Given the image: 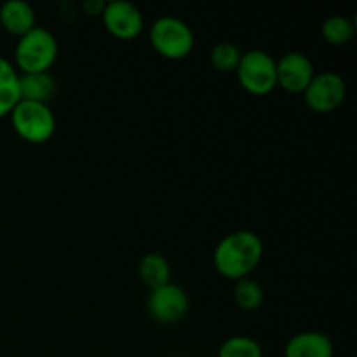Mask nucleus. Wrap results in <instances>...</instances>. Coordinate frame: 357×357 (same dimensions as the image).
<instances>
[{
    "instance_id": "1",
    "label": "nucleus",
    "mask_w": 357,
    "mask_h": 357,
    "mask_svg": "<svg viewBox=\"0 0 357 357\" xmlns=\"http://www.w3.org/2000/svg\"><path fill=\"white\" fill-rule=\"evenodd\" d=\"M264 243L250 230H237L223 237L213 255V264L220 275L230 281L246 279L260 265Z\"/></svg>"
},
{
    "instance_id": "2",
    "label": "nucleus",
    "mask_w": 357,
    "mask_h": 357,
    "mask_svg": "<svg viewBox=\"0 0 357 357\" xmlns=\"http://www.w3.org/2000/svg\"><path fill=\"white\" fill-rule=\"evenodd\" d=\"M58 58V42L47 28L35 26L20 37L14 59L21 73H44L54 65Z\"/></svg>"
},
{
    "instance_id": "3",
    "label": "nucleus",
    "mask_w": 357,
    "mask_h": 357,
    "mask_svg": "<svg viewBox=\"0 0 357 357\" xmlns=\"http://www.w3.org/2000/svg\"><path fill=\"white\" fill-rule=\"evenodd\" d=\"M10 122L17 136L33 145L49 142L56 132V117L47 103L20 100L10 112Z\"/></svg>"
},
{
    "instance_id": "4",
    "label": "nucleus",
    "mask_w": 357,
    "mask_h": 357,
    "mask_svg": "<svg viewBox=\"0 0 357 357\" xmlns=\"http://www.w3.org/2000/svg\"><path fill=\"white\" fill-rule=\"evenodd\" d=\"M194 31L185 21L162 16L150 26V44L166 59H183L194 49Z\"/></svg>"
},
{
    "instance_id": "5",
    "label": "nucleus",
    "mask_w": 357,
    "mask_h": 357,
    "mask_svg": "<svg viewBox=\"0 0 357 357\" xmlns=\"http://www.w3.org/2000/svg\"><path fill=\"white\" fill-rule=\"evenodd\" d=\"M236 72L241 87L255 96H265L278 87L275 59L260 49L244 52Z\"/></svg>"
},
{
    "instance_id": "6",
    "label": "nucleus",
    "mask_w": 357,
    "mask_h": 357,
    "mask_svg": "<svg viewBox=\"0 0 357 357\" xmlns=\"http://www.w3.org/2000/svg\"><path fill=\"white\" fill-rule=\"evenodd\" d=\"M347 84L338 73L323 72L316 73L307 89L303 91L307 107L316 114H331L345 100Z\"/></svg>"
},
{
    "instance_id": "7",
    "label": "nucleus",
    "mask_w": 357,
    "mask_h": 357,
    "mask_svg": "<svg viewBox=\"0 0 357 357\" xmlns=\"http://www.w3.org/2000/svg\"><path fill=\"white\" fill-rule=\"evenodd\" d=\"M149 314L162 324H174L185 317L188 310V296L183 288L166 284L150 291L146 300Z\"/></svg>"
},
{
    "instance_id": "8",
    "label": "nucleus",
    "mask_w": 357,
    "mask_h": 357,
    "mask_svg": "<svg viewBox=\"0 0 357 357\" xmlns=\"http://www.w3.org/2000/svg\"><path fill=\"white\" fill-rule=\"evenodd\" d=\"M105 28L119 40H132L143 30V16L135 3L128 0H114L101 13Z\"/></svg>"
},
{
    "instance_id": "9",
    "label": "nucleus",
    "mask_w": 357,
    "mask_h": 357,
    "mask_svg": "<svg viewBox=\"0 0 357 357\" xmlns=\"http://www.w3.org/2000/svg\"><path fill=\"white\" fill-rule=\"evenodd\" d=\"M312 61L303 52H286L275 61V79L278 86L293 94H300L307 89L314 79Z\"/></svg>"
},
{
    "instance_id": "10",
    "label": "nucleus",
    "mask_w": 357,
    "mask_h": 357,
    "mask_svg": "<svg viewBox=\"0 0 357 357\" xmlns=\"http://www.w3.org/2000/svg\"><path fill=\"white\" fill-rule=\"evenodd\" d=\"M284 357H333V344L328 335L319 331H303L289 338Z\"/></svg>"
},
{
    "instance_id": "11",
    "label": "nucleus",
    "mask_w": 357,
    "mask_h": 357,
    "mask_svg": "<svg viewBox=\"0 0 357 357\" xmlns=\"http://www.w3.org/2000/svg\"><path fill=\"white\" fill-rule=\"evenodd\" d=\"M0 24L7 33L23 37L37 26L33 7L23 0H7L0 7Z\"/></svg>"
},
{
    "instance_id": "12",
    "label": "nucleus",
    "mask_w": 357,
    "mask_h": 357,
    "mask_svg": "<svg viewBox=\"0 0 357 357\" xmlns=\"http://www.w3.org/2000/svg\"><path fill=\"white\" fill-rule=\"evenodd\" d=\"M56 91L54 77L44 73H20V100L47 103Z\"/></svg>"
},
{
    "instance_id": "13",
    "label": "nucleus",
    "mask_w": 357,
    "mask_h": 357,
    "mask_svg": "<svg viewBox=\"0 0 357 357\" xmlns=\"http://www.w3.org/2000/svg\"><path fill=\"white\" fill-rule=\"evenodd\" d=\"M20 101V73L0 56V119L10 115Z\"/></svg>"
},
{
    "instance_id": "14",
    "label": "nucleus",
    "mask_w": 357,
    "mask_h": 357,
    "mask_svg": "<svg viewBox=\"0 0 357 357\" xmlns=\"http://www.w3.org/2000/svg\"><path fill=\"white\" fill-rule=\"evenodd\" d=\"M138 274L143 284L150 288V291L160 286L169 284L171 267L169 261L159 253H149L142 258L138 265Z\"/></svg>"
},
{
    "instance_id": "15",
    "label": "nucleus",
    "mask_w": 357,
    "mask_h": 357,
    "mask_svg": "<svg viewBox=\"0 0 357 357\" xmlns=\"http://www.w3.org/2000/svg\"><path fill=\"white\" fill-rule=\"evenodd\" d=\"M234 302L241 310L253 312L264 303V289L253 279H241L234 286Z\"/></svg>"
},
{
    "instance_id": "16",
    "label": "nucleus",
    "mask_w": 357,
    "mask_h": 357,
    "mask_svg": "<svg viewBox=\"0 0 357 357\" xmlns=\"http://www.w3.org/2000/svg\"><path fill=\"white\" fill-rule=\"evenodd\" d=\"M321 33L330 45H345L354 38V23L345 16H331L323 23Z\"/></svg>"
},
{
    "instance_id": "17",
    "label": "nucleus",
    "mask_w": 357,
    "mask_h": 357,
    "mask_svg": "<svg viewBox=\"0 0 357 357\" xmlns=\"http://www.w3.org/2000/svg\"><path fill=\"white\" fill-rule=\"evenodd\" d=\"M241 56H243V52L239 51L236 44H232V42H220V44L213 47L209 58H211L213 68L222 73H229L236 72L237 66H239Z\"/></svg>"
},
{
    "instance_id": "18",
    "label": "nucleus",
    "mask_w": 357,
    "mask_h": 357,
    "mask_svg": "<svg viewBox=\"0 0 357 357\" xmlns=\"http://www.w3.org/2000/svg\"><path fill=\"white\" fill-rule=\"evenodd\" d=\"M218 357H264L261 345L250 337H232L220 347Z\"/></svg>"
},
{
    "instance_id": "19",
    "label": "nucleus",
    "mask_w": 357,
    "mask_h": 357,
    "mask_svg": "<svg viewBox=\"0 0 357 357\" xmlns=\"http://www.w3.org/2000/svg\"><path fill=\"white\" fill-rule=\"evenodd\" d=\"M105 6H107V3L101 2V0H86V2H84V10H86V14H89V16H101Z\"/></svg>"
}]
</instances>
